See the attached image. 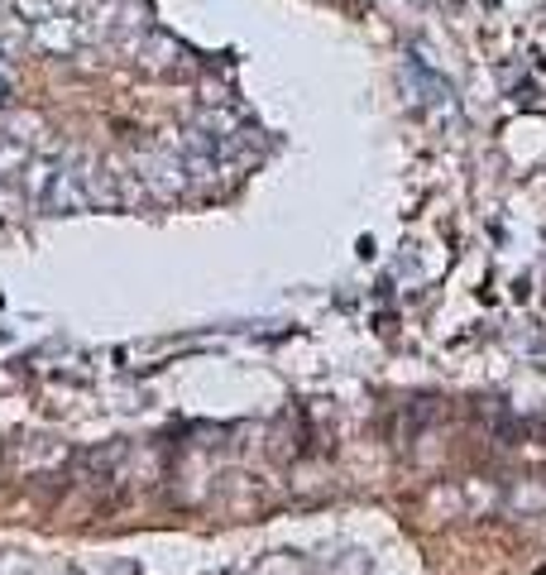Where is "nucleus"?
I'll return each instance as SVG.
<instances>
[{"mask_svg": "<svg viewBox=\"0 0 546 575\" xmlns=\"http://www.w3.org/2000/svg\"><path fill=\"white\" fill-rule=\"evenodd\" d=\"M20 15H34V20H48V0H15Z\"/></svg>", "mask_w": 546, "mask_h": 575, "instance_id": "obj_1", "label": "nucleus"}]
</instances>
